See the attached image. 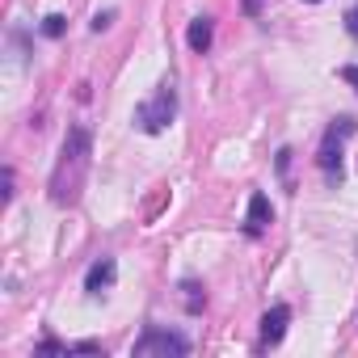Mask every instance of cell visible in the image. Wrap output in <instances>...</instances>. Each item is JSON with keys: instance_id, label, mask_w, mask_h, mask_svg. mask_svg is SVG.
<instances>
[{"instance_id": "obj_1", "label": "cell", "mask_w": 358, "mask_h": 358, "mask_svg": "<svg viewBox=\"0 0 358 358\" xmlns=\"http://www.w3.org/2000/svg\"><path fill=\"white\" fill-rule=\"evenodd\" d=\"M89 160H93V135H89V127H72L64 148H59L55 173H51V203L55 207H72L80 199L85 177H89Z\"/></svg>"}, {"instance_id": "obj_2", "label": "cell", "mask_w": 358, "mask_h": 358, "mask_svg": "<svg viewBox=\"0 0 358 358\" xmlns=\"http://www.w3.org/2000/svg\"><path fill=\"white\" fill-rule=\"evenodd\" d=\"M173 114H177V93H173V85H160V93L135 110V127L143 135H160L173 122Z\"/></svg>"}, {"instance_id": "obj_3", "label": "cell", "mask_w": 358, "mask_h": 358, "mask_svg": "<svg viewBox=\"0 0 358 358\" xmlns=\"http://www.w3.org/2000/svg\"><path fill=\"white\" fill-rule=\"evenodd\" d=\"M131 350H135V358H186L190 341L182 333H173V329H148Z\"/></svg>"}, {"instance_id": "obj_4", "label": "cell", "mask_w": 358, "mask_h": 358, "mask_svg": "<svg viewBox=\"0 0 358 358\" xmlns=\"http://www.w3.org/2000/svg\"><path fill=\"white\" fill-rule=\"evenodd\" d=\"M345 135H354V122H350V118H337V122L329 127L320 152H316V164H320L329 177H341V139H345Z\"/></svg>"}, {"instance_id": "obj_5", "label": "cell", "mask_w": 358, "mask_h": 358, "mask_svg": "<svg viewBox=\"0 0 358 358\" xmlns=\"http://www.w3.org/2000/svg\"><path fill=\"white\" fill-rule=\"evenodd\" d=\"M114 278H118L114 257H101V262H93V266H89V274H85V291H89V295H101V291H110V287H114Z\"/></svg>"}, {"instance_id": "obj_6", "label": "cell", "mask_w": 358, "mask_h": 358, "mask_svg": "<svg viewBox=\"0 0 358 358\" xmlns=\"http://www.w3.org/2000/svg\"><path fill=\"white\" fill-rule=\"evenodd\" d=\"M287 320H291V308H287V303H274V308L262 316V345H278L282 333H287Z\"/></svg>"}, {"instance_id": "obj_7", "label": "cell", "mask_w": 358, "mask_h": 358, "mask_svg": "<svg viewBox=\"0 0 358 358\" xmlns=\"http://www.w3.org/2000/svg\"><path fill=\"white\" fill-rule=\"evenodd\" d=\"M270 220H274L270 199H266V194H253V199H249V215H245V232H249V236H262V232L270 228Z\"/></svg>"}, {"instance_id": "obj_8", "label": "cell", "mask_w": 358, "mask_h": 358, "mask_svg": "<svg viewBox=\"0 0 358 358\" xmlns=\"http://www.w3.org/2000/svg\"><path fill=\"white\" fill-rule=\"evenodd\" d=\"M211 38H215V22H211V17H199V22L190 26V34H186V43H190L194 55H207V51H211Z\"/></svg>"}, {"instance_id": "obj_9", "label": "cell", "mask_w": 358, "mask_h": 358, "mask_svg": "<svg viewBox=\"0 0 358 358\" xmlns=\"http://www.w3.org/2000/svg\"><path fill=\"white\" fill-rule=\"evenodd\" d=\"M64 30H68L64 13H47V17H43V34H47V38H64Z\"/></svg>"}, {"instance_id": "obj_10", "label": "cell", "mask_w": 358, "mask_h": 358, "mask_svg": "<svg viewBox=\"0 0 358 358\" xmlns=\"http://www.w3.org/2000/svg\"><path fill=\"white\" fill-rule=\"evenodd\" d=\"M182 291H186V308H190V312H203V303H207V295H199V282H186Z\"/></svg>"}, {"instance_id": "obj_11", "label": "cell", "mask_w": 358, "mask_h": 358, "mask_svg": "<svg viewBox=\"0 0 358 358\" xmlns=\"http://www.w3.org/2000/svg\"><path fill=\"white\" fill-rule=\"evenodd\" d=\"M278 177L291 186V148H282V152H278Z\"/></svg>"}, {"instance_id": "obj_12", "label": "cell", "mask_w": 358, "mask_h": 358, "mask_svg": "<svg viewBox=\"0 0 358 358\" xmlns=\"http://www.w3.org/2000/svg\"><path fill=\"white\" fill-rule=\"evenodd\" d=\"M68 354H101V341H76L68 345Z\"/></svg>"}, {"instance_id": "obj_13", "label": "cell", "mask_w": 358, "mask_h": 358, "mask_svg": "<svg viewBox=\"0 0 358 358\" xmlns=\"http://www.w3.org/2000/svg\"><path fill=\"white\" fill-rule=\"evenodd\" d=\"M337 76H341V80H345V85H350L354 93H358V64H345V68H341Z\"/></svg>"}, {"instance_id": "obj_14", "label": "cell", "mask_w": 358, "mask_h": 358, "mask_svg": "<svg viewBox=\"0 0 358 358\" xmlns=\"http://www.w3.org/2000/svg\"><path fill=\"white\" fill-rule=\"evenodd\" d=\"M110 22H114V9H106V13H97V17H93V34H101V30H110Z\"/></svg>"}, {"instance_id": "obj_15", "label": "cell", "mask_w": 358, "mask_h": 358, "mask_svg": "<svg viewBox=\"0 0 358 358\" xmlns=\"http://www.w3.org/2000/svg\"><path fill=\"white\" fill-rule=\"evenodd\" d=\"M345 30H350V38H358V5L345 9Z\"/></svg>"}, {"instance_id": "obj_16", "label": "cell", "mask_w": 358, "mask_h": 358, "mask_svg": "<svg viewBox=\"0 0 358 358\" xmlns=\"http://www.w3.org/2000/svg\"><path fill=\"white\" fill-rule=\"evenodd\" d=\"M13 199V169H5V203Z\"/></svg>"}, {"instance_id": "obj_17", "label": "cell", "mask_w": 358, "mask_h": 358, "mask_svg": "<svg viewBox=\"0 0 358 358\" xmlns=\"http://www.w3.org/2000/svg\"><path fill=\"white\" fill-rule=\"evenodd\" d=\"M262 9V0H245V13H257Z\"/></svg>"}, {"instance_id": "obj_18", "label": "cell", "mask_w": 358, "mask_h": 358, "mask_svg": "<svg viewBox=\"0 0 358 358\" xmlns=\"http://www.w3.org/2000/svg\"><path fill=\"white\" fill-rule=\"evenodd\" d=\"M308 5H320V0H308Z\"/></svg>"}]
</instances>
